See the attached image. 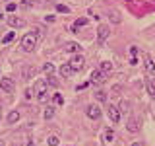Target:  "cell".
Returning <instances> with one entry per match:
<instances>
[{
    "mask_svg": "<svg viewBox=\"0 0 155 146\" xmlns=\"http://www.w3.org/2000/svg\"><path fill=\"white\" fill-rule=\"evenodd\" d=\"M35 47H37V35H35V33H27V35H23V39H21V49H23V51L31 53Z\"/></svg>",
    "mask_w": 155,
    "mask_h": 146,
    "instance_id": "6da1fadb",
    "label": "cell"
},
{
    "mask_svg": "<svg viewBox=\"0 0 155 146\" xmlns=\"http://www.w3.org/2000/svg\"><path fill=\"white\" fill-rule=\"evenodd\" d=\"M89 82H91V84H105V82H107V74L101 72L99 68H95V70H91V74H89Z\"/></svg>",
    "mask_w": 155,
    "mask_h": 146,
    "instance_id": "7a4b0ae2",
    "label": "cell"
},
{
    "mask_svg": "<svg viewBox=\"0 0 155 146\" xmlns=\"http://www.w3.org/2000/svg\"><path fill=\"white\" fill-rule=\"evenodd\" d=\"M109 33H110L109 26L101 23V26L97 27V43H99V45H105V41H107V37H109Z\"/></svg>",
    "mask_w": 155,
    "mask_h": 146,
    "instance_id": "3957f363",
    "label": "cell"
},
{
    "mask_svg": "<svg viewBox=\"0 0 155 146\" xmlns=\"http://www.w3.org/2000/svg\"><path fill=\"white\" fill-rule=\"evenodd\" d=\"M68 64H70L72 66V70H74V72H80L81 70V68H84L85 66V58L84 57H81V55H76L74 58H72V61L70 62H68Z\"/></svg>",
    "mask_w": 155,
    "mask_h": 146,
    "instance_id": "277c9868",
    "label": "cell"
},
{
    "mask_svg": "<svg viewBox=\"0 0 155 146\" xmlns=\"http://www.w3.org/2000/svg\"><path fill=\"white\" fill-rule=\"evenodd\" d=\"M0 90H4L6 94H12V92L16 90L14 80H12V78H0Z\"/></svg>",
    "mask_w": 155,
    "mask_h": 146,
    "instance_id": "5b68a950",
    "label": "cell"
},
{
    "mask_svg": "<svg viewBox=\"0 0 155 146\" xmlns=\"http://www.w3.org/2000/svg\"><path fill=\"white\" fill-rule=\"evenodd\" d=\"M143 66H145V70H147L149 76H155V62H153V58L149 55L143 57Z\"/></svg>",
    "mask_w": 155,
    "mask_h": 146,
    "instance_id": "8992f818",
    "label": "cell"
},
{
    "mask_svg": "<svg viewBox=\"0 0 155 146\" xmlns=\"http://www.w3.org/2000/svg\"><path fill=\"white\" fill-rule=\"evenodd\" d=\"M85 113H87V117H89V119L97 121V119L101 117V107H99V105H89V107H87V111H85Z\"/></svg>",
    "mask_w": 155,
    "mask_h": 146,
    "instance_id": "52a82bcc",
    "label": "cell"
},
{
    "mask_svg": "<svg viewBox=\"0 0 155 146\" xmlns=\"http://www.w3.org/2000/svg\"><path fill=\"white\" fill-rule=\"evenodd\" d=\"M8 26H10V27H14V29H19V27H23V26H25V22H23L21 18L10 16V18H8Z\"/></svg>",
    "mask_w": 155,
    "mask_h": 146,
    "instance_id": "ba28073f",
    "label": "cell"
},
{
    "mask_svg": "<svg viewBox=\"0 0 155 146\" xmlns=\"http://www.w3.org/2000/svg\"><path fill=\"white\" fill-rule=\"evenodd\" d=\"M109 117H110L113 123H118V121H120V111H118L116 105H109Z\"/></svg>",
    "mask_w": 155,
    "mask_h": 146,
    "instance_id": "9c48e42d",
    "label": "cell"
},
{
    "mask_svg": "<svg viewBox=\"0 0 155 146\" xmlns=\"http://www.w3.org/2000/svg\"><path fill=\"white\" fill-rule=\"evenodd\" d=\"M66 51L68 53H80L81 51V45H80V43H76V41H70V43H66Z\"/></svg>",
    "mask_w": 155,
    "mask_h": 146,
    "instance_id": "30bf717a",
    "label": "cell"
},
{
    "mask_svg": "<svg viewBox=\"0 0 155 146\" xmlns=\"http://www.w3.org/2000/svg\"><path fill=\"white\" fill-rule=\"evenodd\" d=\"M72 74H74V70H72V66L68 64V62L60 66V76H62V78H70Z\"/></svg>",
    "mask_w": 155,
    "mask_h": 146,
    "instance_id": "8fae6325",
    "label": "cell"
},
{
    "mask_svg": "<svg viewBox=\"0 0 155 146\" xmlns=\"http://www.w3.org/2000/svg\"><path fill=\"white\" fill-rule=\"evenodd\" d=\"M126 129H128L130 133H136V130H138V119H136V117H130V119H128V125H126Z\"/></svg>",
    "mask_w": 155,
    "mask_h": 146,
    "instance_id": "7c38bea8",
    "label": "cell"
},
{
    "mask_svg": "<svg viewBox=\"0 0 155 146\" xmlns=\"http://www.w3.org/2000/svg\"><path fill=\"white\" fill-rule=\"evenodd\" d=\"M85 23H87V19H85V18H80V19H76V22H74V26H72V31H76V33H78L81 27L85 26Z\"/></svg>",
    "mask_w": 155,
    "mask_h": 146,
    "instance_id": "4fadbf2b",
    "label": "cell"
},
{
    "mask_svg": "<svg viewBox=\"0 0 155 146\" xmlns=\"http://www.w3.org/2000/svg\"><path fill=\"white\" fill-rule=\"evenodd\" d=\"M47 80H39L37 82V84H35V92H37V94H45V92H47Z\"/></svg>",
    "mask_w": 155,
    "mask_h": 146,
    "instance_id": "5bb4252c",
    "label": "cell"
},
{
    "mask_svg": "<svg viewBox=\"0 0 155 146\" xmlns=\"http://www.w3.org/2000/svg\"><path fill=\"white\" fill-rule=\"evenodd\" d=\"M99 70H101V72H105V74L109 76V72L113 70V62H109V61H103V62H101V66H99Z\"/></svg>",
    "mask_w": 155,
    "mask_h": 146,
    "instance_id": "9a60e30c",
    "label": "cell"
},
{
    "mask_svg": "<svg viewBox=\"0 0 155 146\" xmlns=\"http://www.w3.org/2000/svg\"><path fill=\"white\" fill-rule=\"evenodd\" d=\"M18 121H19V113L18 111H10L8 113V123L14 125V123H18Z\"/></svg>",
    "mask_w": 155,
    "mask_h": 146,
    "instance_id": "2e32d148",
    "label": "cell"
},
{
    "mask_svg": "<svg viewBox=\"0 0 155 146\" xmlns=\"http://www.w3.org/2000/svg\"><path fill=\"white\" fill-rule=\"evenodd\" d=\"M103 140H105V142H113V140H114V130L107 129L105 133H103Z\"/></svg>",
    "mask_w": 155,
    "mask_h": 146,
    "instance_id": "e0dca14e",
    "label": "cell"
},
{
    "mask_svg": "<svg viewBox=\"0 0 155 146\" xmlns=\"http://www.w3.org/2000/svg\"><path fill=\"white\" fill-rule=\"evenodd\" d=\"M35 68H33V66H25V68H23V78H29V76H35Z\"/></svg>",
    "mask_w": 155,
    "mask_h": 146,
    "instance_id": "ac0fdd59",
    "label": "cell"
},
{
    "mask_svg": "<svg viewBox=\"0 0 155 146\" xmlns=\"http://www.w3.org/2000/svg\"><path fill=\"white\" fill-rule=\"evenodd\" d=\"M43 72H45V74H48V76H51L52 72H54V66H52L51 62H45V64H43Z\"/></svg>",
    "mask_w": 155,
    "mask_h": 146,
    "instance_id": "d6986e66",
    "label": "cell"
},
{
    "mask_svg": "<svg viewBox=\"0 0 155 146\" xmlns=\"http://www.w3.org/2000/svg\"><path fill=\"white\" fill-rule=\"evenodd\" d=\"M52 115H54V109H52V107H47V109L43 111V117H45V119H52Z\"/></svg>",
    "mask_w": 155,
    "mask_h": 146,
    "instance_id": "ffe728a7",
    "label": "cell"
},
{
    "mask_svg": "<svg viewBox=\"0 0 155 146\" xmlns=\"http://www.w3.org/2000/svg\"><path fill=\"white\" fill-rule=\"evenodd\" d=\"M110 19H113L114 23H120V14L116 12V10H110Z\"/></svg>",
    "mask_w": 155,
    "mask_h": 146,
    "instance_id": "44dd1931",
    "label": "cell"
},
{
    "mask_svg": "<svg viewBox=\"0 0 155 146\" xmlns=\"http://www.w3.org/2000/svg\"><path fill=\"white\" fill-rule=\"evenodd\" d=\"M145 88H147V94H149V96H151L153 99H155V86L151 84V82H147V84H145Z\"/></svg>",
    "mask_w": 155,
    "mask_h": 146,
    "instance_id": "7402d4cb",
    "label": "cell"
},
{
    "mask_svg": "<svg viewBox=\"0 0 155 146\" xmlns=\"http://www.w3.org/2000/svg\"><path fill=\"white\" fill-rule=\"evenodd\" d=\"M52 101H54L56 105H62V103H64V97H62L60 94H54V96H52Z\"/></svg>",
    "mask_w": 155,
    "mask_h": 146,
    "instance_id": "603a6c76",
    "label": "cell"
},
{
    "mask_svg": "<svg viewBox=\"0 0 155 146\" xmlns=\"http://www.w3.org/2000/svg\"><path fill=\"white\" fill-rule=\"evenodd\" d=\"M56 10H58L60 14H68V12H70V8L64 6V4H56Z\"/></svg>",
    "mask_w": 155,
    "mask_h": 146,
    "instance_id": "cb8c5ba5",
    "label": "cell"
},
{
    "mask_svg": "<svg viewBox=\"0 0 155 146\" xmlns=\"http://www.w3.org/2000/svg\"><path fill=\"white\" fill-rule=\"evenodd\" d=\"M48 146H58V136H54V134H52V136H48V142H47Z\"/></svg>",
    "mask_w": 155,
    "mask_h": 146,
    "instance_id": "d4e9b609",
    "label": "cell"
},
{
    "mask_svg": "<svg viewBox=\"0 0 155 146\" xmlns=\"http://www.w3.org/2000/svg\"><path fill=\"white\" fill-rule=\"evenodd\" d=\"M14 35H16V33H14V31H10V33H6V35L2 37V43H10V41H12V39H14Z\"/></svg>",
    "mask_w": 155,
    "mask_h": 146,
    "instance_id": "484cf974",
    "label": "cell"
},
{
    "mask_svg": "<svg viewBox=\"0 0 155 146\" xmlns=\"http://www.w3.org/2000/svg\"><path fill=\"white\" fill-rule=\"evenodd\" d=\"M128 107H130V103H128V101H120V107H118V111H122V113H124V111H128Z\"/></svg>",
    "mask_w": 155,
    "mask_h": 146,
    "instance_id": "4316f807",
    "label": "cell"
},
{
    "mask_svg": "<svg viewBox=\"0 0 155 146\" xmlns=\"http://www.w3.org/2000/svg\"><path fill=\"white\" fill-rule=\"evenodd\" d=\"M47 84L48 86H58V80H56V78H52V74H51V76H48V80H47Z\"/></svg>",
    "mask_w": 155,
    "mask_h": 146,
    "instance_id": "83f0119b",
    "label": "cell"
},
{
    "mask_svg": "<svg viewBox=\"0 0 155 146\" xmlns=\"http://www.w3.org/2000/svg\"><path fill=\"white\" fill-rule=\"evenodd\" d=\"M95 97H97V99H99V101H105V99H107L105 92H101V90H99V92H97V94H95Z\"/></svg>",
    "mask_w": 155,
    "mask_h": 146,
    "instance_id": "f1b7e54d",
    "label": "cell"
},
{
    "mask_svg": "<svg viewBox=\"0 0 155 146\" xmlns=\"http://www.w3.org/2000/svg\"><path fill=\"white\" fill-rule=\"evenodd\" d=\"M6 10H8V12H14V10H16V4H14V2H8Z\"/></svg>",
    "mask_w": 155,
    "mask_h": 146,
    "instance_id": "f546056e",
    "label": "cell"
},
{
    "mask_svg": "<svg viewBox=\"0 0 155 146\" xmlns=\"http://www.w3.org/2000/svg\"><path fill=\"white\" fill-rule=\"evenodd\" d=\"M39 101H41V103L47 101V92H45V94H39Z\"/></svg>",
    "mask_w": 155,
    "mask_h": 146,
    "instance_id": "4dcf8cb0",
    "label": "cell"
},
{
    "mask_svg": "<svg viewBox=\"0 0 155 146\" xmlns=\"http://www.w3.org/2000/svg\"><path fill=\"white\" fill-rule=\"evenodd\" d=\"M120 90H122L120 86H114V88H113V96H118V92H120Z\"/></svg>",
    "mask_w": 155,
    "mask_h": 146,
    "instance_id": "1f68e13d",
    "label": "cell"
},
{
    "mask_svg": "<svg viewBox=\"0 0 155 146\" xmlns=\"http://www.w3.org/2000/svg\"><path fill=\"white\" fill-rule=\"evenodd\" d=\"M130 53H132V57L138 55V47H130Z\"/></svg>",
    "mask_w": 155,
    "mask_h": 146,
    "instance_id": "d6a6232c",
    "label": "cell"
},
{
    "mask_svg": "<svg viewBox=\"0 0 155 146\" xmlns=\"http://www.w3.org/2000/svg\"><path fill=\"white\" fill-rule=\"evenodd\" d=\"M132 146H143V144H142V142H134Z\"/></svg>",
    "mask_w": 155,
    "mask_h": 146,
    "instance_id": "836d02e7",
    "label": "cell"
},
{
    "mask_svg": "<svg viewBox=\"0 0 155 146\" xmlns=\"http://www.w3.org/2000/svg\"><path fill=\"white\" fill-rule=\"evenodd\" d=\"M0 119H2V107H0Z\"/></svg>",
    "mask_w": 155,
    "mask_h": 146,
    "instance_id": "e575fe53",
    "label": "cell"
},
{
    "mask_svg": "<svg viewBox=\"0 0 155 146\" xmlns=\"http://www.w3.org/2000/svg\"><path fill=\"white\" fill-rule=\"evenodd\" d=\"M2 19H4V16H2V14H0V22H2Z\"/></svg>",
    "mask_w": 155,
    "mask_h": 146,
    "instance_id": "d590c367",
    "label": "cell"
},
{
    "mask_svg": "<svg viewBox=\"0 0 155 146\" xmlns=\"http://www.w3.org/2000/svg\"><path fill=\"white\" fill-rule=\"evenodd\" d=\"M0 146H4V142H2V140H0Z\"/></svg>",
    "mask_w": 155,
    "mask_h": 146,
    "instance_id": "8d00e7d4",
    "label": "cell"
}]
</instances>
